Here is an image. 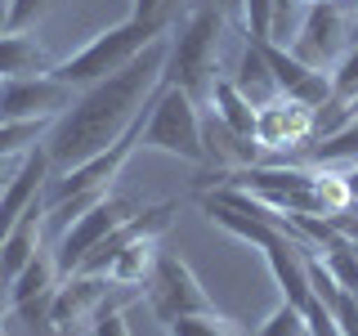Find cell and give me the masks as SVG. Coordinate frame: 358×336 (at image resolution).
<instances>
[{"mask_svg": "<svg viewBox=\"0 0 358 336\" xmlns=\"http://www.w3.org/2000/svg\"><path fill=\"white\" fill-rule=\"evenodd\" d=\"M166 59H171V31L157 36L143 54H134L121 72L85 85L72 99V108L50 121V130L41 139L45 157H50V175H63L72 166L90 162V157L108 153L134 126V117L152 104V94L162 90Z\"/></svg>", "mask_w": 358, "mask_h": 336, "instance_id": "cell-1", "label": "cell"}, {"mask_svg": "<svg viewBox=\"0 0 358 336\" xmlns=\"http://www.w3.org/2000/svg\"><path fill=\"white\" fill-rule=\"evenodd\" d=\"M224 36H229V18L210 5H193L179 27V36H171V59H166V81L188 90L201 108L210 99V85H215L220 72V50Z\"/></svg>", "mask_w": 358, "mask_h": 336, "instance_id": "cell-2", "label": "cell"}, {"mask_svg": "<svg viewBox=\"0 0 358 336\" xmlns=\"http://www.w3.org/2000/svg\"><path fill=\"white\" fill-rule=\"evenodd\" d=\"M166 31H171L166 18H126V22H117V27L99 31V36L90 41L85 50H76L72 59L54 63L50 76H59V81L72 85V90H85V85L103 81L112 72H121L134 54H143L157 36H166Z\"/></svg>", "mask_w": 358, "mask_h": 336, "instance_id": "cell-3", "label": "cell"}, {"mask_svg": "<svg viewBox=\"0 0 358 336\" xmlns=\"http://www.w3.org/2000/svg\"><path fill=\"white\" fill-rule=\"evenodd\" d=\"M143 148L184 157L193 166H206V139H201V104L188 90L162 81V90L148 104V121H143Z\"/></svg>", "mask_w": 358, "mask_h": 336, "instance_id": "cell-4", "label": "cell"}, {"mask_svg": "<svg viewBox=\"0 0 358 336\" xmlns=\"http://www.w3.org/2000/svg\"><path fill=\"white\" fill-rule=\"evenodd\" d=\"M354 45V14L341 0H318V5H305V18H300L296 36H291V54L309 67H322L331 72L336 59Z\"/></svg>", "mask_w": 358, "mask_h": 336, "instance_id": "cell-5", "label": "cell"}, {"mask_svg": "<svg viewBox=\"0 0 358 336\" xmlns=\"http://www.w3.org/2000/svg\"><path fill=\"white\" fill-rule=\"evenodd\" d=\"M76 90L59 76H9L0 81V121H54L72 108Z\"/></svg>", "mask_w": 358, "mask_h": 336, "instance_id": "cell-6", "label": "cell"}, {"mask_svg": "<svg viewBox=\"0 0 358 336\" xmlns=\"http://www.w3.org/2000/svg\"><path fill=\"white\" fill-rule=\"evenodd\" d=\"M148 305L157 318H179V314H206V309H215L210 305V296L201 291V283L193 278V269H188L179 255L171 251H162L157 255V265H152V274H148Z\"/></svg>", "mask_w": 358, "mask_h": 336, "instance_id": "cell-7", "label": "cell"}, {"mask_svg": "<svg viewBox=\"0 0 358 336\" xmlns=\"http://www.w3.org/2000/svg\"><path fill=\"white\" fill-rule=\"evenodd\" d=\"M117 287L108 274H67L50 296L45 328L54 336H72L81 323H94V314L108 305V291Z\"/></svg>", "mask_w": 358, "mask_h": 336, "instance_id": "cell-8", "label": "cell"}, {"mask_svg": "<svg viewBox=\"0 0 358 336\" xmlns=\"http://www.w3.org/2000/svg\"><path fill=\"white\" fill-rule=\"evenodd\" d=\"M134 216L130 211V202H121V197H103V202H94V206L85 211V216H76L72 224L63 229V238H59V251H54V265H59V274H76V265L85 260L90 251H94L99 242L108 238L117 224H126Z\"/></svg>", "mask_w": 358, "mask_h": 336, "instance_id": "cell-9", "label": "cell"}, {"mask_svg": "<svg viewBox=\"0 0 358 336\" xmlns=\"http://www.w3.org/2000/svg\"><path fill=\"white\" fill-rule=\"evenodd\" d=\"M255 139L268 153H296L313 144V112L291 104L287 94H278L273 104L255 108Z\"/></svg>", "mask_w": 358, "mask_h": 336, "instance_id": "cell-10", "label": "cell"}, {"mask_svg": "<svg viewBox=\"0 0 358 336\" xmlns=\"http://www.w3.org/2000/svg\"><path fill=\"white\" fill-rule=\"evenodd\" d=\"M41 238H45V206H41V202H31V206L22 211V220L9 229V238L0 242V274H5L9 283H14L18 269L41 251Z\"/></svg>", "mask_w": 358, "mask_h": 336, "instance_id": "cell-11", "label": "cell"}, {"mask_svg": "<svg viewBox=\"0 0 358 336\" xmlns=\"http://www.w3.org/2000/svg\"><path fill=\"white\" fill-rule=\"evenodd\" d=\"M50 67H54V59L36 36H27V31H0V81H9V76H41Z\"/></svg>", "mask_w": 358, "mask_h": 336, "instance_id": "cell-12", "label": "cell"}, {"mask_svg": "<svg viewBox=\"0 0 358 336\" xmlns=\"http://www.w3.org/2000/svg\"><path fill=\"white\" fill-rule=\"evenodd\" d=\"M233 85L242 90L246 99H251L255 108H264V104H273L282 90H278V81H273V72H268V63H264V54H260V45H255L251 36H246V45H242V59H238V67H233V76H229Z\"/></svg>", "mask_w": 358, "mask_h": 336, "instance_id": "cell-13", "label": "cell"}, {"mask_svg": "<svg viewBox=\"0 0 358 336\" xmlns=\"http://www.w3.org/2000/svg\"><path fill=\"white\" fill-rule=\"evenodd\" d=\"M206 108L215 112V117H220L229 130H238V134H246V139H255V104H251V99H246L242 90L229 81V76H215Z\"/></svg>", "mask_w": 358, "mask_h": 336, "instance_id": "cell-14", "label": "cell"}, {"mask_svg": "<svg viewBox=\"0 0 358 336\" xmlns=\"http://www.w3.org/2000/svg\"><path fill=\"white\" fill-rule=\"evenodd\" d=\"M54 278H59V265H54V251H41L31 255L27 265L18 269V278L9 283V309H18V305H27V300H41V296H50L54 287Z\"/></svg>", "mask_w": 358, "mask_h": 336, "instance_id": "cell-15", "label": "cell"}, {"mask_svg": "<svg viewBox=\"0 0 358 336\" xmlns=\"http://www.w3.org/2000/svg\"><path fill=\"white\" fill-rule=\"evenodd\" d=\"M157 255H162V246H157V238H139V242H130L126 251H117V255H112V265L103 269V274H108L117 287L148 283V274H152Z\"/></svg>", "mask_w": 358, "mask_h": 336, "instance_id": "cell-16", "label": "cell"}, {"mask_svg": "<svg viewBox=\"0 0 358 336\" xmlns=\"http://www.w3.org/2000/svg\"><path fill=\"white\" fill-rule=\"evenodd\" d=\"M305 157H309V166H331V162H345V157H358V117L354 121H345L341 130H331V134H322V139H313L305 144Z\"/></svg>", "mask_w": 358, "mask_h": 336, "instance_id": "cell-17", "label": "cell"}, {"mask_svg": "<svg viewBox=\"0 0 358 336\" xmlns=\"http://www.w3.org/2000/svg\"><path fill=\"white\" fill-rule=\"evenodd\" d=\"M162 328H166V336H242L238 323L220 318L215 309H206V314H179V318H166Z\"/></svg>", "mask_w": 358, "mask_h": 336, "instance_id": "cell-18", "label": "cell"}, {"mask_svg": "<svg viewBox=\"0 0 358 336\" xmlns=\"http://www.w3.org/2000/svg\"><path fill=\"white\" fill-rule=\"evenodd\" d=\"M45 130H50V121H0V162L36 148L45 139Z\"/></svg>", "mask_w": 358, "mask_h": 336, "instance_id": "cell-19", "label": "cell"}, {"mask_svg": "<svg viewBox=\"0 0 358 336\" xmlns=\"http://www.w3.org/2000/svg\"><path fill=\"white\" fill-rule=\"evenodd\" d=\"M331 94L341 99V104H350V99L358 94V41H354L350 50L336 59V67H331Z\"/></svg>", "mask_w": 358, "mask_h": 336, "instance_id": "cell-20", "label": "cell"}, {"mask_svg": "<svg viewBox=\"0 0 358 336\" xmlns=\"http://www.w3.org/2000/svg\"><path fill=\"white\" fill-rule=\"evenodd\" d=\"M255 336H305V314L282 300V305H278V309L260 323V332H255Z\"/></svg>", "mask_w": 358, "mask_h": 336, "instance_id": "cell-21", "label": "cell"}, {"mask_svg": "<svg viewBox=\"0 0 358 336\" xmlns=\"http://www.w3.org/2000/svg\"><path fill=\"white\" fill-rule=\"evenodd\" d=\"M242 27L251 41H268L273 36V0H246L242 5Z\"/></svg>", "mask_w": 358, "mask_h": 336, "instance_id": "cell-22", "label": "cell"}, {"mask_svg": "<svg viewBox=\"0 0 358 336\" xmlns=\"http://www.w3.org/2000/svg\"><path fill=\"white\" fill-rule=\"evenodd\" d=\"M54 0H9V18H5V31H22L31 18H41Z\"/></svg>", "mask_w": 358, "mask_h": 336, "instance_id": "cell-23", "label": "cell"}, {"mask_svg": "<svg viewBox=\"0 0 358 336\" xmlns=\"http://www.w3.org/2000/svg\"><path fill=\"white\" fill-rule=\"evenodd\" d=\"M90 336H130V323H126V314L121 309H99L94 314V323H90Z\"/></svg>", "mask_w": 358, "mask_h": 336, "instance_id": "cell-24", "label": "cell"}, {"mask_svg": "<svg viewBox=\"0 0 358 336\" xmlns=\"http://www.w3.org/2000/svg\"><path fill=\"white\" fill-rule=\"evenodd\" d=\"M331 314H336V323H341V336H358V296L341 291V296L331 300Z\"/></svg>", "mask_w": 358, "mask_h": 336, "instance_id": "cell-25", "label": "cell"}, {"mask_svg": "<svg viewBox=\"0 0 358 336\" xmlns=\"http://www.w3.org/2000/svg\"><path fill=\"white\" fill-rule=\"evenodd\" d=\"M341 184H345V197H350V206H358V157L341 171Z\"/></svg>", "mask_w": 358, "mask_h": 336, "instance_id": "cell-26", "label": "cell"}, {"mask_svg": "<svg viewBox=\"0 0 358 336\" xmlns=\"http://www.w3.org/2000/svg\"><path fill=\"white\" fill-rule=\"evenodd\" d=\"M193 5H210V9H220L224 18H238L242 22V5H246V0H193Z\"/></svg>", "mask_w": 358, "mask_h": 336, "instance_id": "cell-27", "label": "cell"}, {"mask_svg": "<svg viewBox=\"0 0 358 336\" xmlns=\"http://www.w3.org/2000/svg\"><path fill=\"white\" fill-rule=\"evenodd\" d=\"M162 5H166V0H134L130 18H162ZM166 22H171V18H166Z\"/></svg>", "mask_w": 358, "mask_h": 336, "instance_id": "cell-28", "label": "cell"}, {"mask_svg": "<svg viewBox=\"0 0 358 336\" xmlns=\"http://www.w3.org/2000/svg\"><path fill=\"white\" fill-rule=\"evenodd\" d=\"M5 314H9V278L0 274V318H5Z\"/></svg>", "mask_w": 358, "mask_h": 336, "instance_id": "cell-29", "label": "cell"}, {"mask_svg": "<svg viewBox=\"0 0 358 336\" xmlns=\"http://www.w3.org/2000/svg\"><path fill=\"white\" fill-rule=\"evenodd\" d=\"M5 18H9V0H0V31H5Z\"/></svg>", "mask_w": 358, "mask_h": 336, "instance_id": "cell-30", "label": "cell"}, {"mask_svg": "<svg viewBox=\"0 0 358 336\" xmlns=\"http://www.w3.org/2000/svg\"><path fill=\"white\" fill-rule=\"evenodd\" d=\"M350 14H354V41H358V5H354V9H350Z\"/></svg>", "mask_w": 358, "mask_h": 336, "instance_id": "cell-31", "label": "cell"}, {"mask_svg": "<svg viewBox=\"0 0 358 336\" xmlns=\"http://www.w3.org/2000/svg\"><path fill=\"white\" fill-rule=\"evenodd\" d=\"M300 5H318V0H300Z\"/></svg>", "mask_w": 358, "mask_h": 336, "instance_id": "cell-32", "label": "cell"}, {"mask_svg": "<svg viewBox=\"0 0 358 336\" xmlns=\"http://www.w3.org/2000/svg\"><path fill=\"white\" fill-rule=\"evenodd\" d=\"M305 336H309V332H305Z\"/></svg>", "mask_w": 358, "mask_h": 336, "instance_id": "cell-33", "label": "cell"}]
</instances>
